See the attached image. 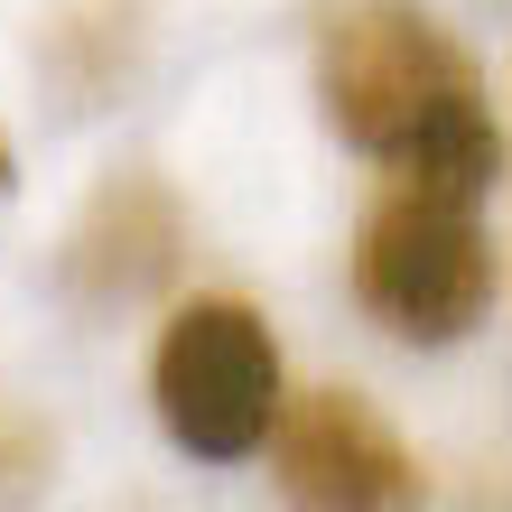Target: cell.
Listing matches in <instances>:
<instances>
[{"label": "cell", "mask_w": 512, "mask_h": 512, "mask_svg": "<svg viewBox=\"0 0 512 512\" xmlns=\"http://www.w3.org/2000/svg\"><path fill=\"white\" fill-rule=\"evenodd\" d=\"M10 177H19V159H10V131H0V196H10Z\"/></svg>", "instance_id": "52a82bcc"}, {"label": "cell", "mask_w": 512, "mask_h": 512, "mask_svg": "<svg viewBox=\"0 0 512 512\" xmlns=\"http://www.w3.org/2000/svg\"><path fill=\"white\" fill-rule=\"evenodd\" d=\"M47 485V438H0V503Z\"/></svg>", "instance_id": "8992f818"}, {"label": "cell", "mask_w": 512, "mask_h": 512, "mask_svg": "<svg viewBox=\"0 0 512 512\" xmlns=\"http://www.w3.org/2000/svg\"><path fill=\"white\" fill-rule=\"evenodd\" d=\"M149 401H159V429L196 466H243L280 419V336L261 326L252 298H224V289L187 298L159 326Z\"/></svg>", "instance_id": "3957f363"}, {"label": "cell", "mask_w": 512, "mask_h": 512, "mask_svg": "<svg viewBox=\"0 0 512 512\" xmlns=\"http://www.w3.org/2000/svg\"><path fill=\"white\" fill-rule=\"evenodd\" d=\"M177 261V196L159 187V177H122V187H103L94 196V215L75 224V289L84 298H131L149 289L159 270Z\"/></svg>", "instance_id": "5b68a950"}, {"label": "cell", "mask_w": 512, "mask_h": 512, "mask_svg": "<svg viewBox=\"0 0 512 512\" xmlns=\"http://www.w3.org/2000/svg\"><path fill=\"white\" fill-rule=\"evenodd\" d=\"M317 103L364 159H382L401 187L475 205L503 177V122L485 103V75L410 0H354L317 38Z\"/></svg>", "instance_id": "6da1fadb"}, {"label": "cell", "mask_w": 512, "mask_h": 512, "mask_svg": "<svg viewBox=\"0 0 512 512\" xmlns=\"http://www.w3.org/2000/svg\"><path fill=\"white\" fill-rule=\"evenodd\" d=\"M270 475H280L289 512H419V457L410 438L364 401L354 382H317V391H280L270 419Z\"/></svg>", "instance_id": "277c9868"}, {"label": "cell", "mask_w": 512, "mask_h": 512, "mask_svg": "<svg viewBox=\"0 0 512 512\" xmlns=\"http://www.w3.org/2000/svg\"><path fill=\"white\" fill-rule=\"evenodd\" d=\"M354 298L401 345H457L494 317L503 252L485 243L475 205L429 196V187H391L354 233Z\"/></svg>", "instance_id": "7a4b0ae2"}]
</instances>
